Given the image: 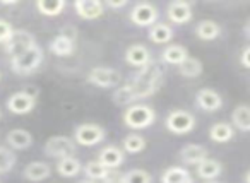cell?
<instances>
[{
    "instance_id": "6da1fadb",
    "label": "cell",
    "mask_w": 250,
    "mask_h": 183,
    "mask_svg": "<svg viewBox=\"0 0 250 183\" xmlns=\"http://www.w3.org/2000/svg\"><path fill=\"white\" fill-rule=\"evenodd\" d=\"M165 79V69L160 62L151 60L147 65L137 69V72L129 79V82L125 86L129 87V91L132 93L134 100H146V98L153 96L154 93H158V89L161 87Z\"/></svg>"
},
{
    "instance_id": "7a4b0ae2",
    "label": "cell",
    "mask_w": 250,
    "mask_h": 183,
    "mask_svg": "<svg viewBox=\"0 0 250 183\" xmlns=\"http://www.w3.org/2000/svg\"><path fill=\"white\" fill-rule=\"evenodd\" d=\"M125 127L132 128V130H144L151 127L156 120V111L149 104H130L122 115Z\"/></svg>"
},
{
    "instance_id": "3957f363",
    "label": "cell",
    "mask_w": 250,
    "mask_h": 183,
    "mask_svg": "<svg viewBox=\"0 0 250 183\" xmlns=\"http://www.w3.org/2000/svg\"><path fill=\"white\" fill-rule=\"evenodd\" d=\"M42 62H43V50L40 45H35L33 48L26 50L21 55L11 59V69L18 76H29V74L38 70Z\"/></svg>"
},
{
    "instance_id": "277c9868",
    "label": "cell",
    "mask_w": 250,
    "mask_h": 183,
    "mask_svg": "<svg viewBox=\"0 0 250 183\" xmlns=\"http://www.w3.org/2000/svg\"><path fill=\"white\" fill-rule=\"evenodd\" d=\"M197 125V120L195 117L190 113V111L185 110H173L168 113L167 120H165V127H167L168 132L175 135H185L190 134L192 130Z\"/></svg>"
},
{
    "instance_id": "5b68a950",
    "label": "cell",
    "mask_w": 250,
    "mask_h": 183,
    "mask_svg": "<svg viewBox=\"0 0 250 183\" xmlns=\"http://www.w3.org/2000/svg\"><path fill=\"white\" fill-rule=\"evenodd\" d=\"M104 137H106V132H104L103 127L96 123H83L76 127L72 141L79 145H84V147H93V145L103 142Z\"/></svg>"
},
{
    "instance_id": "8992f818",
    "label": "cell",
    "mask_w": 250,
    "mask_h": 183,
    "mask_svg": "<svg viewBox=\"0 0 250 183\" xmlns=\"http://www.w3.org/2000/svg\"><path fill=\"white\" fill-rule=\"evenodd\" d=\"M87 82L101 89H110L122 82V74L110 67H94L87 74Z\"/></svg>"
},
{
    "instance_id": "52a82bcc",
    "label": "cell",
    "mask_w": 250,
    "mask_h": 183,
    "mask_svg": "<svg viewBox=\"0 0 250 183\" xmlns=\"http://www.w3.org/2000/svg\"><path fill=\"white\" fill-rule=\"evenodd\" d=\"M36 45L35 35H31L26 29H14V33L11 35V38L5 41V53H7L11 59L24 53L26 50L33 48Z\"/></svg>"
},
{
    "instance_id": "ba28073f",
    "label": "cell",
    "mask_w": 250,
    "mask_h": 183,
    "mask_svg": "<svg viewBox=\"0 0 250 183\" xmlns=\"http://www.w3.org/2000/svg\"><path fill=\"white\" fill-rule=\"evenodd\" d=\"M45 154L50 158L55 159H62V158H69L74 156L76 152V142L72 141L67 135H53L48 141L45 142Z\"/></svg>"
},
{
    "instance_id": "9c48e42d",
    "label": "cell",
    "mask_w": 250,
    "mask_h": 183,
    "mask_svg": "<svg viewBox=\"0 0 250 183\" xmlns=\"http://www.w3.org/2000/svg\"><path fill=\"white\" fill-rule=\"evenodd\" d=\"M36 106V93L31 91H18L7 100V110L14 115H28Z\"/></svg>"
},
{
    "instance_id": "30bf717a",
    "label": "cell",
    "mask_w": 250,
    "mask_h": 183,
    "mask_svg": "<svg viewBox=\"0 0 250 183\" xmlns=\"http://www.w3.org/2000/svg\"><path fill=\"white\" fill-rule=\"evenodd\" d=\"M130 21L136 26H141V28H151L153 24H156L158 21V9L154 7L149 2H139L132 7L130 11Z\"/></svg>"
},
{
    "instance_id": "8fae6325",
    "label": "cell",
    "mask_w": 250,
    "mask_h": 183,
    "mask_svg": "<svg viewBox=\"0 0 250 183\" xmlns=\"http://www.w3.org/2000/svg\"><path fill=\"white\" fill-rule=\"evenodd\" d=\"M84 175L87 176V180L91 182H103V183H118L120 175H113V171L108 168H104L103 164H100L98 161H89L86 163V166L83 168Z\"/></svg>"
},
{
    "instance_id": "7c38bea8",
    "label": "cell",
    "mask_w": 250,
    "mask_h": 183,
    "mask_svg": "<svg viewBox=\"0 0 250 183\" xmlns=\"http://www.w3.org/2000/svg\"><path fill=\"white\" fill-rule=\"evenodd\" d=\"M74 11L81 19L94 21L101 18L104 12V4L100 0H76L74 2Z\"/></svg>"
},
{
    "instance_id": "4fadbf2b",
    "label": "cell",
    "mask_w": 250,
    "mask_h": 183,
    "mask_svg": "<svg viewBox=\"0 0 250 183\" xmlns=\"http://www.w3.org/2000/svg\"><path fill=\"white\" fill-rule=\"evenodd\" d=\"M195 103L201 110L204 111H218L223 106V98L218 91L211 89V87H202L195 96Z\"/></svg>"
},
{
    "instance_id": "5bb4252c",
    "label": "cell",
    "mask_w": 250,
    "mask_h": 183,
    "mask_svg": "<svg viewBox=\"0 0 250 183\" xmlns=\"http://www.w3.org/2000/svg\"><path fill=\"white\" fill-rule=\"evenodd\" d=\"M192 2H182V0H175L167 7V16L171 22L175 24H185L192 19Z\"/></svg>"
},
{
    "instance_id": "9a60e30c",
    "label": "cell",
    "mask_w": 250,
    "mask_h": 183,
    "mask_svg": "<svg viewBox=\"0 0 250 183\" xmlns=\"http://www.w3.org/2000/svg\"><path fill=\"white\" fill-rule=\"evenodd\" d=\"M124 159H125V152L118 145H106V147H103L100 151L96 161L100 164H103L104 168L113 171V169L120 168L124 164Z\"/></svg>"
},
{
    "instance_id": "2e32d148",
    "label": "cell",
    "mask_w": 250,
    "mask_h": 183,
    "mask_svg": "<svg viewBox=\"0 0 250 183\" xmlns=\"http://www.w3.org/2000/svg\"><path fill=\"white\" fill-rule=\"evenodd\" d=\"M50 175H52V168H50V164L45 161H31L22 169V176H24L28 182H33V183L45 182L46 178H50Z\"/></svg>"
},
{
    "instance_id": "e0dca14e",
    "label": "cell",
    "mask_w": 250,
    "mask_h": 183,
    "mask_svg": "<svg viewBox=\"0 0 250 183\" xmlns=\"http://www.w3.org/2000/svg\"><path fill=\"white\" fill-rule=\"evenodd\" d=\"M208 158H209L208 149L201 144H187L180 149V159L185 163V164L197 166L199 163H202Z\"/></svg>"
},
{
    "instance_id": "ac0fdd59",
    "label": "cell",
    "mask_w": 250,
    "mask_h": 183,
    "mask_svg": "<svg viewBox=\"0 0 250 183\" xmlns=\"http://www.w3.org/2000/svg\"><path fill=\"white\" fill-rule=\"evenodd\" d=\"M151 60H153L151 59V52L144 45H132L125 52V62L132 67H137V69L147 65Z\"/></svg>"
},
{
    "instance_id": "d6986e66",
    "label": "cell",
    "mask_w": 250,
    "mask_h": 183,
    "mask_svg": "<svg viewBox=\"0 0 250 183\" xmlns=\"http://www.w3.org/2000/svg\"><path fill=\"white\" fill-rule=\"evenodd\" d=\"M5 141H7L9 147L14 151H24L33 145V135L26 128H12L5 137Z\"/></svg>"
},
{
    "instance_id": "ffe728a7",
    "label": "cell",
    "mask_w": 250,
    "mask_h": 183,
    "mask_svg": "<svg viewBox=\"0 0 250 183\" xmlns=\"http://www.w3.org/2000/svg\"><path fill=\"white\" fill-rule=\"evenodd\" d=\"M195 173H197L199 178L204 180V182H214V178H218L223 173V164L218 159L208 158L195 166Z\"/></svg>"
},
{
    "instance_id": "44dd1931",
    "label": "cell",
    "mask_w": 250,
    "mask_h": 183,
    "mask_svg": "<svg viewBox=\"0 0 250 183\" xmlns=\"http://www.w3.org/2000/svg\"><path fill=\"white\" fill-rule=\"evenodd\" d=\"M48 48H50V52L57 57H70L76 52V40L69 38V36L60 33V35H57L55 38L50 41Z\"/></svg>"
},
{
    "instance_id": "7402d4cb",
    "label": "cell",
    "mask_w": 250,
    "mask_h": 183,
    "mask_svg": "<svg viewBox=\"0 0 250 183\" xmlns=\"http://www.w3.org/2000/svg\"><path fill=\"white\" fill-rule=\"evenodd\" d=\"M161 183H194V178L187 168L170 166L161 175Z\"/></svg>"
},
{
    "instance_id": "603a6c76",
    "label": "cell",
    "mask_w": 250,
    "mask_h": 183,
    "mask_svg": "<svg viewBox=\"0 0 250 183\" xmlns=\"http://www.w3.org/2000/svg\"><path fill=\"white\" fill-rule=\"evenodd\" d=\"M233 135H235V128L231 127V123H226V122H218L209 128V139L216 144L229 142Z\"/></svg>"
},
{
    "instance_id": "cb8c5ba5",
    "label": "cell",
    "mask_w": 250,
    "mask_h": 183,
    "mask_svg": "<svg viewBox=\"0 0 250 183\" xmlns=\"http://www.w3.org/2000/svg\"><path fill=\"white\" fill-rule=\"evenodd\" d=\"M83 171V163L79 161L74 156H69V158H62L57 163V173L63 178H72V176H77Z\"/></svg>"
},
{
    "instance_id": "d4e9b609",
    "label": "cell",
    "mask_w": 250,
    "mask_h": 183,
    "mask_svg": "<svg viewBox=\"0 0 250 183\" xmlns=\"http://www.w3.org/2000/svg\"><path fill=\"white\" fill-rule=\"evenodd\" d=\"M231 123H233L231 125L233 128L236 127L240 132H243V134H247V132L250 130V108H249V104L242 103L233 110Z\"/></svg>"
},
{
    "instance_id": "484cf974",
    "label": "cell",
    "mask_w": 250,
    "mask_h": 183,
    "mask_svg": "<svg viewBox=\"0 0 250 183\" xmlns=\"http://www.w3.org/2000/svg\"><path fill=\"white\" fill-rule=\"evenodd\" d=\"M195 35H197V38L202 40V41H212V40L219 38L221 28H219L218 22L204 19V21H201L195 26Z\"/></svg>"
},
{
    "instance_id": "4316f807",
    "label": "cell",
    "mask_w": 250,
    "mask_h": 183,
    "mask_svg": "<svg viewBox=\"0 0 250 183\" xmlns=\"http://www.w3.org/2000/svg\"><path fill=\"white\" fill-rule=\"evenodd\" d=\"M188 57V50L182 45H168L161 53V59L168 65H180Z\"/></svg>"
},
{
    "instance_id": "83f0119b",
    "label": "cell",
    "mask_w": 250,
    "mask_h": 183,
    "mask_svg": "<svg viewBox=\"0 0 250 183\" xmlns=\"http://www.w3.org/2000/svg\"><path fill=\"white\" fill-rule=\"evenodd\" d=\"M147 38L153 43H158V45H165V43L171 41L173 38V29L170 28L165 22H156L149 28V33H147Z\"/></svg>"
},
{
    "instance_id": "f1b7e54d",
    "label": "cell",
    "mask_w": 250,
    "mask_h": 183,
    "mask_svg": "<svg viewBox=\"0 0 250 183\" xmlns=\"http://www.w3.org/2000/svg\"><path fill=\"white\" fill-rule=\"evenodd\" d=\"M65 5H67L65 0H38V2H36L38 12L46 16V18H55V16L62 14Z\"/></svg>"
},
{
    "instance_id": "f546056e",
    "label": "cell",
    "mask_w": 250,
    "mask_h": 183,
    "mask_svg": "<svg viewBox=\"0 0 250 183\" xmlns=\"http://www.w3.org/2000/svg\"><path fill=\"white\" fill-rule=\"evenodd\" d=\"M204 70L202 67V62L199 59H194V57H187L184 62L178 65V74L182 77H187V79H195L199 77Z\"/></svg>"
},
{
    "instance_id": "4dcf8cb0",
    "label": "cell",
    "mask_w": 250,
    "mask_h": 183,
    "mask_svg": "<svg viewBox=\"0 0 250 183\" xmlns=\"http://www.w3.org/2000/svg\"><path fill=\"white\" fill-rule=\"evenodd\" d=\"M146 149V139L139 134H130L124 139V144H122V151L127 152V154H139Z\"/></svg>"
},
{
    "instance_id": "1f68e13d",
    "label": "cell",
    "mask_w": 250,
    "mask_h": 183,
    "mask_svg": "<svg viewBox=\"0 0 250 183\" xmlns=\"http://www.w3.org/2000/svg\"><path fill=\"white\" fill-rule=\"evenodd\" d=\"M118 183H153V176L146 169H130V171L120 175Z\"/></svg>"
},
{
    "instance_id": "d6a6232c",
    "label": "cell",
    "mask_w": 250,
    "mask_h": 183,
    "mask_svg": "<svg viewBox=\"0 0 250 183\" xmlns=\"http://www.w3.org/2000/svg\"><path fill=\"white\" fill-rule=\"evenodd\" d=\"M16 164V152L9 147L0 145V175L9 173Z\"/></svg>"
},
{
    "instance_id": "836d02e7",
    "label": "cell",
    "mask_w": 250,
    "mask_h": 183,
    "mask_svg": "<svg viewBox=\"0 0 250 183\" xmlns=\"http://www.w3.org/2000/svg\"><path fill=\"white\" fill-rule=\"evenodd\" d=\"M111 100H113V103L117 104V106H130L132 103H136L132 93H130L129 87L125 86V84L115 91L113 96H111Z\"/></svg>"
},
{
    "instance_id": "e575fe53",
    "label": "cell",
    "mask_w": 250,
    "mask_h": 183,
    "mask_svg": "<svg viewBox=\"0 0 250 183\" xmlns=\"http://www.w3.org/2000/svg\"><path fill=\"white\" fill-rule=\"evenodd\" d=\"M12 33H14V28L11 26V22L0 19V43H4L5 45V41L11 38Z\"/></svg>"
},
{
    "instance_id": "d590c367",
    "label": "cell",
    "mask_w": 250,
    "mask_h": 183,
    "mask_svg": "<svg viewBox=\"0 0 250 183\" xmlns=\"http://www.w3.org/2000/svg\"><path fill=\"white\" fill-rule=\"evenodd\" d=\"M240 62H242V65L245 67V69H249L250 67V48L249 46H245L242 52V57H240Z\"/></svg>"
},
{
    "instance_id": "8d00e7d4",
    "label": "cell",
    "mask_w": 250,
    "mask_h": 183,
    "mask_svg": "<svg viewBox=\"0 0 250 183\" xmlns=\"http://www.w3.org/2000/svg\"><path fill=\"white\" fill-rule=\"evenodd\" d=\"M127 5V0H120V2H113V0H108L106 2V7L110 9H122Z\"/></svg>"
},
{
    "instance_id": "74e56055",
    "label": "cell",
    "mask_w": 250,
    "mask_h": 183,
    "mask_svg": "<svg viewBox=\"0 0 250 183\" xmlns=\"http://www.w3.org/2000/svg\"><path fill=\"white\" fill-rule=\"evenodd\" d=\"M19 2L16 0H0V5H18Z\"/></svg>"
},
{
    "instance_id": "f35d334b",
    "label": "cell",
    "mask_w": 250,
    "mask_h": 183,
    "mask_svg": "<svg viewBox=\"0 0 250 183\" xmlns=\"http://www.w3.org/2000/svg\"><path fill=\"white\" fill-rule=\"evenodd\" d=\"M79 183H96V182H91V180H83V182H79Z\"/></svg>"
},
{
    "instance_id": "ab89813d",
    "label": "cell",
    "mask_w": 250,
    "mask_h": 183,
    "mask_svg": "<svg viewBox=\"0 0 250 183\" xmlns=\"http://www.w3.org/2000/svg\"><path fill=\"white\" fill-rule=\"evenodd\" d=\"M206 183H219V182H206Z\"/></svg>"
},
{
    "instance_id": "60d3db41",
    "label": "cell",
    "mask_w": 250,
    "mask_h": 183,
    "mask_svg": "<svg viewBox=\"0 0 250 183\" xmlns=\"http://www.w3.org/2000/svg\"><path fill=\"white\" fill-rule=\"evenodd\" d=\"M0 117H2V111H0Z\"/></svg>"
}]
</instances>
